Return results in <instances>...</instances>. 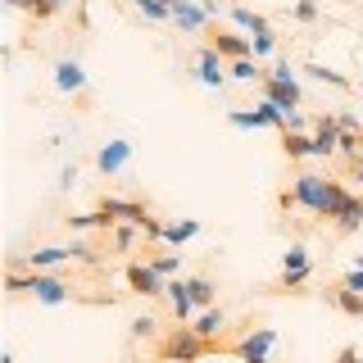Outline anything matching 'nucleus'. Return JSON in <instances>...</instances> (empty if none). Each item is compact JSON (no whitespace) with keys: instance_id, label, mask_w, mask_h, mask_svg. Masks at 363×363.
Wrapping results in <instances>:
<instances>
[{"instance_id":"1","label":"nucleus","mask_w":363,"mask_h":363,"mask_svg":"<svg viewBox=\"0 0 363 363\" xmlns=\"http://www.w3.org/2000/svg\"><path fill=\"white\" fill-rule=\"evenodd\" d=\"M9 291L14 295H32L41 304H68V300H82V304H109L100 295H86L77 281H68L64 272H9Z\"/></svg>"},{"instance_id":"2","label":"nucleus","mask_w":363,"mask_h":363,"mask_svg":"<svg viewBox=\"0 0 363 363\" xmlns=\"http://www.w3.org/2000/svg\"><path fill=\"white\" fill-rule=\"evenodd\" d=\"M227 345H232V340H204V336L191 332V327L177 323L155 340V363H200L209 354H227Z\"/></svg>"},{"instance_id":"3","label":"nucleus","mask_w":363,"mask_h":363,"mask_svg":"<svg viewBox=\"0 0 363 363\" xmlns=\"http://www.w3.org/2000/svg\"><path fill=\"white\" fill-rule=\"evenodd\" d=\"M204 45H209V50H218L227 64H232V60H255V45H250L245 32L223 28V23H209V32H204Z\"/></svg>"},{"instance_id":"4","label":"nucleus","mask_w":363,"mask_h":363,"mask_svg":"<svg viewBox=\"0 0 363 363\" xmlns=\"http://www.w3.org/2000/svg\"><path fill=\"white\" fill-rule=\"evenodd\" d=\"M218 14L223 9L213 0H204V5H196V0H173V23L182 32H196V37H204L209 23H218Z\"/></svg>"},{"instance_id":"5","label":"nucleus","mask_w":363,"mask_h":363,"mask_svg":"<svg viewBox=\"0 0 363 363\" xmlns=\"http://www.w3.org/2000/svg\"><path fill=\"white\" fill-rule=\"evenodd\" d=\"M272 345H277V332H272V327H255V323H250L245 336H232L227 354H236L241 363H255V359H268Z\"/></svg>"},{"instance_id":"6","label":"nucleus","mask_w":363,"mask_h":363,"mask_svg":"<svg viewBox=\"0 0 363 363\" xmlns=\"http://www.w3.org/2000/svg\"><path fill=\"white\" fill-rule=\"evenodd\" d=\"M123 277H128L132 295H141V300H159V295H168V277H159V272L145 264V259H128Z\"/></svg>"},{"instance_id":"7","label":"nucleus","mask_w":363,"mask_h":363,"mask_svg":"<svg viewBox=\"0 0 363 363\" xmlns=\"http://www.w3.org/2000/svg\"><path fill=\"white\" fill-rule=\"evenodd\" d=\"M259 91H264V100H272L281 113H300V105H304V91H300V82H277V77H264L259 82Z\"/></svg>"},{"instance_id":"8","label":"nucleus","mask_w":363,"mask_h":363,"mask_svg":"<svg viewBox=\"0 0 363 363\" xmlns=\"http://www.w3.org/2000/svg\"><path fill=\"white\" fill-rule=\"evenodd\" d=\"M313 150L318 159H332L340 150V113H318L313 118Z\"/></svg>"},{"instance_id":"9","label":"nucleus","mask_w":363,"mask_h":363,"mask_svg":"<svg viewBox=\"0 0 363 363\" xmlns=\"http://www.w3.org/2000/svg\"><path fill=\"white\" fill-rule=\"evenodd\" d=\"M23 264L32 272H55L64 264H77V259H73V245H41V250H32V255H23Z\"/></svg>"},{"instance_id":"10","label":"nucleus","mask_w":363,"mask_h":363,"mask_svg":"<svg viewBox=\"0 0 363 363\" xmlns=\"http://www.w3.org/2000/svg\"><path fill=\"white\" fill-rule=\"evenodd\" d=\"M196 77H200L204 86L218 91L227 82V60H223L218 50H209V45H200V50H196Z\"/></svg>"},{"instance_id":"11","label":"nucleus","mask_w":363,"mask_h":363,"mask_svg":"<svg viewBox=\"0 0 363 363\" xmlns=\"http://www.w3.org/2000/svg\"><path fill=\"white\" fill-rule=\"evenodd\" d=\"M86 82H91V77H86V68L77 64V60H55V86H60V91H68V96H82Z\"/></svg>"},{"instance_id":"12","label":"nucleus","mask_w":363,"mask_h":363,"mask_svg":"<svg viewBox=\"0 0 363 363\" xmlns=\"http://www.w3.org/2000/svg\"><path fill=\"white\" fill-rule=\"evenodd\" d=\"M168 300H173V318H177L182 327H191L200 318V309H196V300H191V291H186V281H182V277L168 281Z\"/></svg>"},{"instance_id":"13","label":"nucleus","mask_w":363,"mask_h":363,"mask_svg":"<svg viewBox=\"0 0 363 363\" xmlns=\"http://www.w3.org/2000/svg\"><path fill=\"white\" fill-rule=\"evenodd\" d=\"M186 281V291H191V300H196V309H213L218 304V281L209 277V272H191V277H182Z\"/></svg>"},{"instance_id":"14","label":"nucleus","mask_w":363,"mask_h":363,"mask_svg":"<svg viewBox=\"0 0 363 363\" xmlns=\"http://www.w3.org/2000/svg\"><path fill=\"white\" fill-rule=\"evenodd\" d=\"M323 300H327V309H340L345 318H363V295L350 291V286H340V281L323 291Z\"/></svg>"},{"instance_id":"15","label":"nucleus","mask_w":363,"mask_h":363,"mask_svg":"<svg viewBox=\"0 0 363 363\" xmlns=\"http://www.w3.org/2000/svg\"><path fill=\"white\" fill-rule=\"evenodd\" d=\"M227 18H232V23H236V32H245V37H259V32H272L268 14H259V9H250V5H232V9H227Z\"/></svg>"},{"instance_id":"16","label":"nucleus","mask_w":363,"mask_h":363,"mask_svg":"<svg viewBox=\"0 0 363 363\" xmlns=\"http://www.w3.org/2000/svg\"><path fill=\"white\" fill-rule=\"evenodd\" d=\"M141 255H145V264H150L159 277H168V281L182 277V255H173V250H164V245H145Z\"/></svg>"},{"instance_id":"17","label":"nucleus","mask_w":363,"mask_h":363,"mask_svg":"<svg viewBox=\"0 0 363 363\" xmlns=\"http://www.w3.org/2000/svg\"><path fill=\"white\" fill-rule=\"evenodd\" d=\"M128 159H132V141H109L105 150L96 155V168L113 177V173H123V168H128Z\"/></svg>"},{"instance_id":"18","label":"nucleus","mask_w":363,"mask_h":363,"mask_svg":"<svg viewBox=\"0 0 363 363\" xmlns=\"http://www.w3.org/2000/svg\"><path fill=\"white\" fill-rule=\"evenodd\" d=\"M191 332L196 336H204V340H227V313L213 304V309H204L196 323H191Z\"/></svg>"},{"instance_id":"19","label":"nucleus","mask_w":363,"mask_h":363,"mask_svg":"<svg viewBox=\"0 0 363 363\" xmlns=\"http://www.w3.org/2000/svg\"><path fill=\"white\" fill-rule=\"evenodd\" d=\"M281 155H286L291 164H300V159L318 155V150H313V132H281Z\"/></svg>"},{"instance_id":"20","label":"nucleus","mask_w":363,"mask_h":363,"mask_svg":"<svg viewBox=\"0 0 363 363\" xmlns=\"http://www.w3.org/2000/svg\"><path fill=\"white\" fill-rule=\"evenodd\" d=\"M191 236H200V218H182V223H164L159 245H186Z\"/></svg>"},{"instance_id":"21","label":"nucleus","mask_w":363,"mask_h":363,"mask_svg":"<svg viewBox=\"0 0 363 363\" xmlns=\"http://www.w3.org/2000/svg\"><path fill=\"white\" fill-rule=\"evenodd\" d=\"M227 77H236V82H264L268 68H259V60H232L227 64Z\"/></svg>"},{"instance_id":"22","label":"nucleus","mask_w":363,"mask_h":363,"mask_svg":"<svg viewBox=\"0 0 363 363\" xmlns=\"http://www.w3.org/2000/svg\"><path fill=\"white\" fill-rule=\"evenodd\" d=\"M300 73H309L313 82H327V86H336V91H350V77L336 73V68H327V64H304Z\"/></svg>"},{"instance_id":"23","label":"nucleus","mask_w":363,"mask_h":363,"mask_svg":"<svg viewBox=\"0 0 363 363\" xmlns=\"http://www.w3.org/2000/svg\"><path fill=\"white\" fill-rule=\"evenodd\" d=\"M332 227H336V232H340V236H350V232H359V227H363V196H354V200H350V209H345V213H340V218H336Z\"/></svg>"},{"instance_id":"24","label":"nucleus","mask_w":363,"mask_h":363,"mask_svg":"<svg viewBox=\"0 0 363 363\" xmlns=\"http://www.w3.org/2000/svg\"><path fill=\"white\" fill-rule=\"evenodd\" d=\"M136 232H141V227H132V223H113V227H109V250L128 255V250L136 245Z\"/></svg>"},{"instance_id":"25","label":"nucleus","mask_w":363,"mask_h":363,"mask_svg":"<svg viewBox=\"0 0 363 363\" xmlns=\"http://www.w3.org/2000/svg\"><path fill=\"white\" fill-rule=\"evenodd\" d=\"M300 268H313V259H309V245L291 241V245H286V255H281V272H300Z\"/></svg>"},{"instance_id":"26","label":"nucleus","mask_w":363,"mask_h":363,"mask_svg":"<svg viewBox=\"0 0 363 363\" xmlns=\"http://www.w3.org/2000/svg\"><path fill=\"white\" fill-rule=\"evenodd\" d=\"M128 332H132V340H159V318L155 313H136L128 323Z\"/></svg>"},{"instance_id":"27","label":"nucleus","mask_w":363,"mask_h":363,"mask_svg":"<svg viewBox=\"0 0 363 363\" xmlns=\"http://www.w3.org/2000/svg\"><path fill=\"white\" fill-rule=\"evenodd\" d=\"M309 277H313V268H300V272H281V277L272 281V291H277V295H291V291H300V286H304Z\"/></svg>"},{"instance_id":"28","label":"nucleus","mask_w":363,"mask_h":363,"mask_svg":"<svg viewBox=\"0 0 363 363\" xmlns=\"http://www.w3.org/2000/svg\"><path fill=\"white\" fill-rule=\"evenodd\" d=\"M227 123H232V128H245V132H259V128H264L259 109H232V113H227Z\"/></svg>"},{"instance_id":"29","label":"nucleus","mask_w":363,"mask_h":363,"mask_svg":"<svg viewBox=\"0 0 363 363\" xmlns=\"http://www.w3.org/2000/svg\"><path fill=\"white\" fill-rule=\"evenodd\" d=\"M132 5H136V14H145L150 23H168V18H173V9H168V5H155V0H132Z\"/></svg>"},{"instance_id":"30","label":"nucleus","mask_w":363,"mask_h":363,"mask_svg":"<svg viewBox=\"0 0 363 363\" xmlns=\"http://www.w3.org/2000/svg\"><path fill=\"white\" fill-rule=\"evenodd\" d=\"M250 45H255V60H268L277 50V32H259V37H250Z\"/></svg>"},{"instance_id":"31","label":"nucleus","mask_w":363,"mask_h":363,"mask_svg":"<svg viewBox=\"0 0 363 363\" xmlns=\"http://www.w3.org/2000/svg\"><path fill=\"white\" fill-rule=\"evenodd\" d=\"M318 9H323L318 0H295V5H291V18H295V23H313Z\"/></svg>"},{"instance_id":"32","label":"nucleus","mask_w":363,"mask_h":363,"mask_svg":"<svg viewBox=\"0 0 363 363\" xmlns=\"http://www.w3.org/2000/svg\"><path fill=\"white\" fill-rule=\"evenodd\" d=\"M332 363H363V350H359V345H340Z\"/></svg>"},{"instance_id":"33","label":"nucleus","mask_w":363,"mask_h":363,"mask_svg":"<svg viewBox=\"0 0 363 363\" xmlns=\"http://www.w3.org/2000/svg\"><path fill=\"white\" fill-rule=\"evenodd\" d=\"M268 77H277V82H295V73H291V60H277L268 68Z\"/></svg>"},{"instance_id":"34","label":"nucleus","mask_w":363,"mask_h":363,"mask_svg":"<svg viewBox=\"0 0 363 363\" xmlns=\"http://www.w3.org/2000/svg\"><path fill=\"white\" fill-rule=\"evenodd\" d=\"M340 286H350V291H359V295H363V268H350L345 277H340Z\"/></svg>"},{"instance_id":"35","label":"nucleus","mask_w":363,"mask_h":363,"mask_svg":"<svg viewBox=\"0 0 363 363\" xmlns=\"http://www.w3.org/2000/svg\"><path fill=\"white\" fill-rule=\"evenodd\" d=\"M68 5H73V0H50V9H55V14H64Z\"/></svg>"},{"instance_id":"36","label":"nucleus","mask_w":363,"mask_h":363,"mask_svg":"<svg viewBox=\"0 0 363 363\" xmlns=\"http://www.w3.org/2000/svg\"><path fill=\"white\" fill-rule=\"evenodd\" d=\"M155 5H168V9H173V0H155Z\"/></svg>"},{"instance_id":"37","label":"nucleus","mask_w":363,"mask_h":363,"mask_svg":"<svg viewBox=\"0 0 363 363\" xmlns=\"http://www.w3.org/2000/svg\"><path fill=\"white\" fill-rule=\"evenodd\" d=\"M255 363H272V359H255Z\"/></svg>"},{"instance_id":"38","label":"nucleus","mask_w":363,"mask_h":363,"mask_svg":"<svg viewBox=\"0 0 363 363\" xmlns=\"http://www.w3.org/2000/svg\"><path fill=\"white\" fill-rule=\"evenodd\" d=\"M359 141H363V132H359Z\"/></svg>"},{"instance_id":"39","label":"nucleus","mask_w":363,"mask_h":363,"mask_svg":"<svg viewBox=\"0 0 363 363\" xmlns=\"http://www.w3.org/2000/svg\"><path fill=\"white\" fill-rule=\"evenodd\" d=\"M318 5H323V0H318Z\"/></svg>"}]
</instances>
